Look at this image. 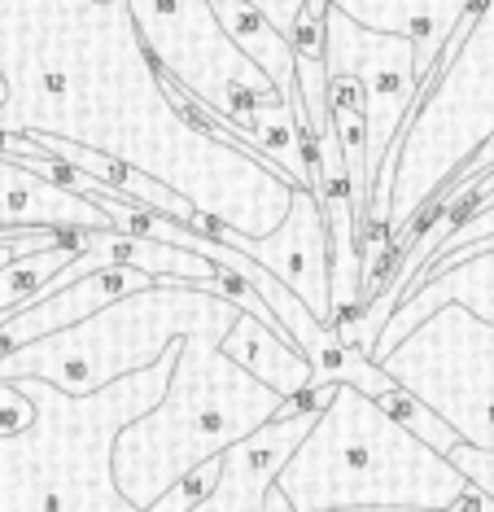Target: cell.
<instances>
[{
  "instance_id": "cell-1",
  "label": "cell",
  "mask_w": 494,
  "mask_h": 512,
  "mask_svg": "<svg viewBox=\"0 0 494 512\" xmlns=\"http://www.w3.org/2000/svg\"><path fill=\"white\" fill-rule=\"evenodd\" d=\"M0 79V136L127 162L245 237L285 224L293 180L175 110L127 0H0Z\"/></svg>"
},
{
  "instance_id": "cell-2",
  "label": "cell",
  "mask_w": 494,
  "mask_h": 512,
  "mask_svg": "<svg viewBox=\"0 0 494 512\" xmlns=\"http://www.w3.org/2000/svg\"><path fill=\"white\" fill-rule=\"evenodd\" d=\"M272 491L293 512H494L490 495L355 386H337Z\"/></svg>"
},
{
  "instance_id": "cell-3",
  "label": "cell",
  "mask_w": 494,
  "mask_h": 512,
  "mask_svg": "<svg viewBox=\"0 0 494 512\" xmlns=\"http://www.w3.org/2000/svg\"><path fill=\"white\" fill-rule=\"evenodd\" d=\"M494 136V0H481L455 31L425 101L411 114L403 141L376 176L372 211L363 228V302L376 289V263L385 246L403 259L416 241L420 215L473 154Z\"/></svg>"
},
{
  "instance_id": "cell-4",
  "label": "cell",
  "mask_w": 494,
  "mask_h": 512,
  "mask_svg": "<svg viewBox=\"0 0 494 512\" xmlns=\"http://www.w3.org/2000/svg\"><path fill=\"white\" fill-rule=\"evenodd\" d=\"M223 337L228 333L219 329L188 337L167 399L114 442V486L136 512L154 508L188 473L228 456L237 442L254 438L280 416L302 412L324 394V386H315L302 399H280L219 351Z\"/></svg>"
},
{
  "instance_id": "cell-5",
  "label": "cell",
  "mask_w": 494,
  "mask_h": 512,
  "mask_svg": "<svg viewBox=\"0 0 494 512\" xmlns=\"http://www.w3.org/2000/svg\"><path fill=\"white\" fill-rule=\"evenodd\" d=\"M180 346L154 368L84 399L49 381H27L35 421L0 438V512H136L114 486V442L167 399Z\"/></svg>"
},
{
  "instance_id": "cell-6",
  "label": "cell",
  "mask_w": 494,
  "mask_h": 512,
  "mask_svg": "<svg viewBox=\"0 0 494 512\" xmlns=\"http://www.w3.org/2000/svg\"><path fill=\"white\" fill-rule=\"evenodd\" d=\"M241 307L202 285H154L110 302L75 329L31 342L0 359V381H49L62 394H97L105 386L154 368L171 346L197 333H232Z\"/></svg>"
},
{
  "instance_id": "cell-7",
  "label": "cell",
  "mask_w": 494,
  "mask_h": 512,
  "mask_svg": "<svg viewBox=\"0 0 494 512\" xmlns=\"http://www.w3.org/2000/svg\"><path fill=\"white\" fill-rule=\"evenodd\" d=\"M127 9L136 18L145 53L162 71L175 110L219 141L250 149L263 110L285 97L223 36L215 5L210 0H127Z\"/></svg>"
},
{
  "instance_id": "cell-8",
  "label": "cell",
  "mask_w": 494,
  "mask_h": 512,
  "mask_svg": "<svg viewBox=\"0 0 494 512\" xmlns=\"http://www.w3.org/2000/svg\"><path fill=\"white\" fill-rule=\"evenodd\" d=\"M381 368L455 429L464 447L494 451V324L442 307L381 359Z\"/></svg>"
},
{
  "instance_id": "cell-9",
  "label": "cell",
  "mask_w": 494,
  "mask_h": 512,
  "mask_svg": "<svg viewBox=\"0 0 494 512\" xmlns=\"http://www.w3.org/2000/svg\"><path fill=\"white\" fill-rule=\"evenodd\" d=\"M324 66H328V79H355L363 88V106H368V167L376 180L385 171V158L403 141L411 114L425 101L420 75H416V49L403 36L368 31L328 5Z\"/></svg>"
},
{
  "instance_id": "cell-10",
  "label": "cell",
  "mask_w": 494,
  "mask_h": 512,
  "mask_svg": "<svg viewBox=\"0 0 494 512\" xmlns=\"http://www.w3.org/2000/svg\"><path fill=\"white\" fill-rule=\"evenodd\" d=\"M206 237L223 241V246L241 250L245 259H254L258 267L276 276L285 289L302 298V307L311 311L320 324L333 329V263H328V228H324V211L320 197L311 189L293 193V206L272 237H245L223 224H210Z\"/></svg>"
},
{
  "instance_id": "cell-11",
  "label": "cell",
  "mask_w": 494,
  "mask_h": 512,
  "mask_svg": "<svg viewBox=\"0 0 494 512\" xmlns=\"http://www.w3.org/2000/svg\"><path fill=\"white\" fill-rule=\"evenodd\" d=\"M337 386H324V394L311 407L293 416H280L267 429H258L254 438L237 442V447L223 456V477L215 486V495L193 512H267V495H272L280 469L293 460V451L307 442L315 421L324 416V407L333 403Z\"/></svg>"
},
{
  "instance_id": "cell-12",
  "label": "cell",
  "mask_w": 494,
  "mask_h": 512,
  "mask_svg": "<svg viewBox=\"0 0 494 512\" xmlns=\"http://www.w3.org/2000/svg\"><path fill=\"white\" fill-rule=\"evenodd\" d=\"M328 5L368 31L403 36L416 49V75L420 92H425L438 75L446 49H451L455 31L464 27V18L481 0H328Z\"/></svg>"
},
{
  "instance_id": "cell-13",
  "label": "cell",
  "mask_w": 494,
  "mask_h": 512,
  "mask_svg": "<svg viewBox=\"0 0 494 512\" xmlns=\"http://www.w3.org/2000/svg\"><path fill=\"white\" fill-rule=\"evenodd\" d=\"M119 232L92 197L35 176L14 158H0V232Z\"/></svg>"
},
{
  "instance_id": "cell-14",
  "label": "cell",
  "mask_w": 494,
  "mask_h": 512,
  "mask_svg": "<svg viewBox=\"0 0 494 512\" xmlns=\"http://www.w3.org/2000/svg\"><path fill=\"white\" fill-rule=\"evenodd\" d=\"M442 307H464V311H473L477 320L494 324V250H481L473 259L446 263L442 272H433L429 281L394 311V320L385 324V333L376 337L372 364H381L403 337H411L429 316H438Z\"/></svg>"
},
{
  "instance_id": "cell-15",
  "label": "cell",
  "mask_w": 494,
  "mask_h": 512,
  "mask_svg": "<svg viewBox=\"0 0 494 512\" xmlns=\"http://www.w3.org/2000/svg\"><path fill=\"white\" fill-rule=\"evenodd\" d=\"M219 351L228 355L237 368L250 372L254 381H263L267 390H276L280 399H302V394L315 390L311 359L302 355L285 333H276L272 324L245 316V311H241V320L232 324V333L223 337Z\"/></svg>"
},
{
  "instance_id": "cell-16",
  "label": "cell",
  "mask_w": 494,
  "mask_h": 512,
  "mask_svg": "<svg viewBox=\"0 0 494 512\" xmlns=\"http://www.w3.org/2000/svg\"><path fill=\"white\" fill-rule=\"evenodd\" d=\"M210 5H215L223 36L272 79V88L289 106H298V49L289 44L285 31H280L263 9H254L250 0H210Z\"/></svg>"
},
{
  "instance_id": "cell-17",
  "label": "cell",
  "mask_w": 494,
  "mask_h": 512,
  "mask_svg": "<svg viewBox=\"0 0 494 512\" xmlns=\"http://www.w3.org/2000/svg\"><path fill=\"white\" fill-rule=\"evenodd\" d=\"M481 241H494V202L486 206V211H477V215H468L460 228L451 232V237L438 246V254H433V263H429V272H425V281L438 267L451 259V254H460V250H468V246H481Z\"/></svg>"
},
{
  "instance_id": "cell-18",
  "label": "cell",
  "mask_w": 494,
  "mask_h": 512,
  "mask_svg": "<svg viewBox=\"0 0 494 512\" xmlns=\"http://www.w3.org/2000/svg\"><path fill=\"white\" fill-rule=\"evenodd\" d=\"M35 421V399L27 381H0V438H14Z\"/></svg>"
},
{
  "instance_id": "cell-19",
  "label": "cell",
  "mask_w": 494,
  "mask_h": 512,
  "mask_svg": "<svg viewBox=\"0 0 494 512\" xmlns=\"http://www.w3.org/2000/svg\"><path fill=\"white\" fill-rule=\"evenodd\" d=\"M451 464L477 486L481 495L494 499V451H477V447H464V442H460V447L451 451Z\"/></svg>"
},
{
  "instance_id": "cell-20",
  "label": "cell",
  "mask_w": 494,
  "mask_h": 512,
  "mask_svg": "<svg viewBox=\"0 0 494 512\" xmlns=\"http://www.w3.org/2000/svg\"><path fill=\"white\" fill-rule=\"evenodd\" d=\"M250 5L263 9V14L289 36V44H293V36H298L302 18H307V0H250Z\"/></svg>"
},
{
  "instance_id": "cell-21",
  "label": "cell",
  "mask_w": 494,
  "mask_h": 512,
  "mask_svg": "<svg viewBox=\"0 0 494 512\" xmlns=\"http://www.w3.org/2000/svg\"><path fill=\"white\" fill-rule=\"evenodd\" d=\"M481 250H494V241H481V246H468V250H460V254H451V259H446V263H460V259H473V254H481ZM442 263V267H446ZM442 267H438V272H442Z\"/></svg>"
},
{
  "instance_id": "cell-22",
  "label": "cell",
  "mask_w": 494,
  "mask_h": 512,
  "mask_svg": "<svg viewBox=\"0 0 494 512\" xmlns=\"http://www.w3.org/2000/svg\"><path fill=\"white\" fill-rule=\"evenodd\" d=\"M324 14H328V0H307V18L324 22Z\"/></svg>"
},
{
  "instance_id": "cell-23",
  "label": "cell",
  "mask_w": 494,
  "mask_h": 512,
  "mask_svg": "<svg viewBox=\"0 0 494 512\" xmlns=\"http://www.w3.org/2000/svg\"><path fill=\"white\" fill-rule=\"evenodd\" d=\"M0 106H5V79H0Z\"/></svg>"
}]
</instances>
